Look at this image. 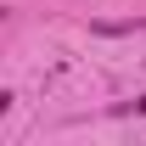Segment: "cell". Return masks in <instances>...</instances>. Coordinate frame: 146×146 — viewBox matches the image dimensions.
I'll list each match as a JSON object with an SVG mask.
<instances>
[]
</instances>
